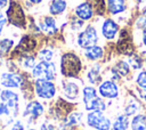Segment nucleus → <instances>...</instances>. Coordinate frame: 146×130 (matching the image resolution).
<instances>
[{
	"instance_id": "f03ea898",
	"label": "nucleus",
	"mask_w": 146,
	"mask_h": 130,
	"mask_svg": "<svg viewBox=\"0 0 146 130\" xmlns=\"http://www.w3.org/2000/svg\"><path fill=\"white\" fill-rule=\"evenodd\" d=\"M82 100L84 108L89 112L91 111H102L104 112L107 107L105 100L98 96L97 90L92 86H86L82 89Z\"/></svg>"
},
{
	"instance_id": "2eb2a0df",
	"label": "nucleus",
	"mask_w": 146,
	"mask_h": 130,
	"mask_svg": "<svg viewBox=\"0 0 146 130\" xmlns=\"http://www.w3.org/2000/svg\"><path fill=\"white\" fill-rule=\"evenodd\" d=\"M100 31H102L103 38L111 41V40H114V38L117 35L120 31V25L117 24L116 21L112 18H105L102 23Z\"/></svg>"
},
{
	"instance_id": "e433bc0d",
	"label": "nucleus",
	"mask_w": 146,
	"mask_h": 130,
	"mask_svg": "<svg viewBox=\"0 0 146 130\" xmlns=\"http://www.w3.org/2000/svg\"><path fill=\"white\" fill-rule=\"evenodd\" d=\"M7 3H8V0H0V11L6 8Z\"/></svg>"
},
{
	"instance_id": "7c9ffc66",
	"label": "nucleus",
	"mask_w": 146,
	"mask_h": 130,
	"mask_svg": "<svg viewBox=\"0 0 146 130\" xmlns=\"http://www.w3.org/2000/svg\"><path fill=\"white\" fill-rule=\"evenodd\" d=\"M136 83L138 88L146 90V71H140L136 78Z\"/></svg>"
},
{
	"instance_id": "5701e85b",
	"label": "nucleus",
	"mask_w": 146,
	"mask_h": 130,
	"mask_svg": "<svg viewBox=\"0 0 146 130\" xmlns=\"http://www.w3.org/2000/svg\"><path fill=\"white\" fill-rule=\"evenodd\" d=\"M130 125V121H129V116L125 115L124 113L122 114H119L114 122L112 123V128L111 130H128Z\"/></svg>"
},
{
	"instance_id": "ea45409f",
	"label": "nucleus",
	"mask_w": 146,
	"mask_h": 130,
	"mask_svg": "<svg viewBox=\"0 0 146 130\" xmlns=\"http://www.w3.org/2000/svg\"><path fill=\"white\" fill-rule=\"evenodd\" d=\"M2 64H3V63H2V57H0V66H1Z\"/></svg>"
},
{
	"instance_id": "f3484780",
	"label": "nucleus",
	"mask_w": 146,
	"mask_h": 130,
	"mask_svg": "<svg viewBox=\"0 0 146 130\" xmlns=\"http://www.w3.org/2000/svg\"><path fill=\"white\" fill-rule=\"evenodd\" d=\"M74 13H75V16L78 18H80L81 21H83V22L92 19V17L95 15V10H94L92 6L90 3H88V2H86V1L81 2L80 5H78L75 7Z\"/></svg>"
},
{
	"instance_id": "79ce46f5",
	"label": "nucleus",
	"mask_w": 146,
	"mask_h": 130,
	"mask_svg": "<svg viewBox=\"0 0 146 130\" xmlns=\"http://www.w3.org/2000/svg\"><path fill=\"white\" fill-rule=\"evenodd\" d=\"M0 86H1V84H0ZM1 91H2V90H1V88H0V94H1Z\"/></svg>"
},
{
	"instance_id": "dca6fc26",
	"label": "nucleus",
	"mask_w": 146,
	"mask_h": 130,
	"mask_svg": "<svg viewBox=\"0 0 146 130\" xmlns=\"http://www.w3.org/2000/svg\"><path fill=\"white\" fill-rule=\"evenodd\" d=\"M62 91L65 98L68 101H74L79 98L80 95V87L76 82L67 79L62 81Z\"/></svg>"
},
{
	"instance_id": "a878e982",
	"label": "nucleus",
	"mask_w": 146,
	"mask_h": 130,
	"mask_svg": "<svg viewBox=\"0 0 146 130\" xmlns=\"http://www.w3.org/2000/svg\"><path fill=\"white\" fill-rule=\"evenodd\" d=\"M139 109H140V104H139L135 98H132V99H130V100L127 103V105L124 106L123 113H124L125 115H128V116H131V115H136V114L139 112Z\"/></svg>"
},
{
	"instance_id": "4468645a",
	"label": "nucleus",
	"mask_w": 146,
	"mask_h": 130,
	"mask_svg": "<svg viewBox=\"0 0 146 130\" xmlns=\"http://www.w3.org/2000/svg\"><path fill=\"white\" fill-rule=\"evenodd\" d=\"M43 105L38 100H30L27 105L25 106V109L23 112V116L27 119L29 122L35 121L43 114Z\"/></svg>"
},
{
	"instance_id": "a19ab883",
	"label": "nucleus",
	"mask_w": 146,
	"mask_h": 130,
	"mask_svg": "<svg viewBox=\"0 0 146 130\" xmlns=\"http://www.w3.org/2000/svg\"><path fill=\"white\" fill-rule=\"evenodd\" d=\"M27 130H36V129H32V128H31V129H27Z\"/></svg>"
},
{
	"instance_id": "423d86ee",
	"label": "nucleus",
	"mask_w": 146,
	"mask_h": 130,
	"mask_svg": "<svg viewBox=\"0 0 146 130\" xmlns=\"http://www.w3.org/2000/svg\"><path fill=\"white\" fill-rule=\"evenodd\" d=\"M87 124L95 130H111L112 122L102 111H91L87 114Z\"/></svg>"
},
{
	"instance_id": "f257e3e1",
	"label": "nucleus",
	"mask_w": 146,
	"mask_h": 130,
	"mask_svg": "<svg viewBox=\"0 0 146 130\" xmlns=\"http://www.w3.org/2000/svg\"><path fill=\"white\" fill-rule=\"evenodd\" d=\"M60 74L67 79H75L82 71V60L73 51H67L62 55L59 63Z\"/></svg>"
},
{
	"instance_id": "2f4dec72",
	"label": "nucleus",
	"mask_w": 146,
	"mask_h": 130,
	"mask_svg": "<svg viewBox=\"0 0 146 130\" xmlns=\"http://www.w3.org/2000/svg\"><path fill=\"white\" fill-rule=\"evenodd\" d=\"M1 116H6V117H11V119H14V117L11 116V112H10L9 107H8L5 103H2V101L0 100V117H1Z\"/></svg>"
},
{
	"instance_id": "ddd939ff",
	"label": "nucleus",
	"mask_w": 146,
	"mask_h": 130,
	"mask_svg": "<svg viewBox=\"0 0 146 130\" xmlns=\"http://www.w3.org/2000/svg\"><path fill=\"white\" fill-rule=\"evenodd\" d=\"M129 74H130L129 63L125 60H117L116 63H114V65L110 70V75H111L110 80L116 82V81H120L122 78L128 76Z\"/></svg>"
},
{
	"instance_id": "c9c22d12",
	"label": "nucleus",
	"mask_w": 146,
	"mask_h": 130,
	"mask_svg": "<svg viewBox=\"0 0 146 130\" xmlns=\"http://www.w3.org/2000/svg\"><path fill=\"white\" fill-rule=\"evenodd\" d=\"M141 41H143V44L146 47V29L141 31Z\"/></svg>"
},
{
	"instance_id": "6ab92c4d",
	"label": "nucleus",
	"mask_w": 146,
	"mask_h": 130,
	"mask_svg": "<svg viewBox=\"0 0 146 130\" xmlns=\"http://www.w3.org/2000/svg\"><path fill=\"white\" fill-rule=\"evenodd\" d=\"M83 56H84L88 60H90V62H99L100 59L104 58L105 51H104L103 47L96 44V46H94V47H90V48H88V49H84Z\"/></svg>"
},
{
	"instance_id": "f8f14e48",
	"label": "nucleus",
	"mask_w": 146,
	"mask_h": 130,
	"mask_svg": "<svg viewBox=\"0 0 146 130\" xmlns=\"http://www.w3.org/2000/svg\"><path fill=\"white\" fill-rule=\"evenodd\" d=\"M98 94L105 99H115L119 97V87L112 80H104L98 86Z\"/></svg>"
},
{
	"instance_id": "7ed1b4c3",
	"label": "nucleus",
	"mask_w": 146,
	"mask_h": 130,
	"mask_svg": "<svg viewBox=\"0 0 146 130\" xmlns=\"http://www.w3.org/2000/svg\"><path fill=\"white\" fill-rule=\"evenodd\" d=\"M6 17L9 24L14 25L15 27L24 29L26 27V17L22 5L15 0H10L9 6L6 10Z\"/></svg>"
},
{
	"instance_id": "412c9836",
	"label": "nucleus",
	"mask_w": 146,
	"mask_h": 130,
	"mask_svg": "<svg viewBox=\"0 0 146 130\" xmlns=\"http://www.w3.org/2000/svg\"><path fill=\"white\" fill-rule=\"evenodd\" d=\"M66 7L67 3L65 0H51L48 7V11L51 16H58L66 10Z\"/></svg>"
},
{
	"instance_id": "20e7f679",
	"label": "nucleus",
	"mask_w": 146,
	"mask_h": 130,
	"mask_svg": "<svg viewBox=\"0 0 146 130\" xmlns=\"http://www.w3.org/2000/svg\"><path fill=\"white\" fill-rule=\"evenodd\" d=\"M31 76L35 80L43 79L54 81L57 76L56 64L54 62H39L31 71Z\"/></svg>"
},
{
	"instance_id": "6e6552de",
	"label": "nucleus",
	"mask_w": 146,
	"mask_h": 130,
	"mask_svg": "<svg viewBox=\"0 0 146 130\" xmlns=\"http://www.w3.org/2000/svg\"><path fill=\"white\" fill-rule=\"evenodd\" d=\"M56 86L52 81L38 79L34 81V92L35 95L44 100H50L56 96Z\"/></svg>"
},
{
	"instance_id": "1a4fd4ad",
	"label": "nucleus",
	"mask_w": 146,
	"mask_h": 130,
	"mask_svg": "<svg viewBox=\"0 0 146 130\" xmlns=\"http://www.w3.org/2000/svg\"><path fill=\"white\" fill-rule=\"evenodd\" d=\"M0 100L2 103H5L9 107V109L11 112V116L16 117L18 112H19V97H18V94L13 91V90H9V89L2 90L1 94H0Z\"/></svg>"
},
{
	"instance_id": "0eeeda50",
	"label": "nucleus",
	"mask_w": 146,
	"mask_h": 130,
	"mask_svg": "<svg viewBox=\"0 0 146 130\" xmlns=\"http://www.w3.org/2000/svg\"><path fill=\"white\" fill-rule=\"evenodd\" d=\"M38 46V41L34 36V34H24L19 42L16 44V47L14 48V50L11 51V59L21 56V55H26V54H31L32 51L35 50Z\"/></svg>"
},
{
	"instance_id": "72a5a7b5",
	"label": "nucleus",
	"mask_w": 146,
	"mask_h": 130,
	"mask_svg": "<svg viewBox=\"0 0 146 130\" xmlns=\"http://www.w3.org/2000/svg\"><path fill=\"white\" fill-rule=\"evenodd\" d=\"M10 130H25V127H24V123L19 120L15 121L10 128Z\"/></svg>"
},
{
	"instance_id": "4c0bfd02",
	"label": "nucleus",
	"mask_w": 146,
	"mask_h": 130,
	"mask_svg": "<svg viewBox=\"0 0 146 130\" xmlns=\"http://www.w3.org/2000/svg\"><path fill=\"white\" fill-rule=\"evenodd\" d=\"M32 5H39V3H41L42 2V0H29Z\"/></svg>"
},
{
	"instance_id": "b1692460",
	"label": "nucleus",
	"mask_w": 146,
	"mask_h": 130,
	"mask_svg": "<svg viewBox=\"0 0 146 130\" xmlns=\"http://www.w3.org/2000/svg\"><path fill=\"white\" fill-rule=\"evenodd\" d=\"M82 113L81 112H72L67 115V117L63 121V127H66V128H74V127H78L81 121H82Z\"/></svg>"
},
{
	"instance_id": "473e14b6",
	"label": "nucleus",
	"mask_w": 146,
	"mask_h": 130,
	"mask_svg": "<svg viewBox=\"0 0 146 130\" xmlns=\"http://www.w3.org/2000/svg\"><path fill=\"white\" fill-rule=\"evenodd\" d=\"M40 130H57L56 125L48 122V121H44L40 124Z\"/></svg>"
},
{
	"instance_id": "4be33fe9",
	"label": "nucleus",
	"mask_w": 146,
	"mask_h": 130,
	"mask_svg": "<svg viewBox=\"0 0 146 130\" xmlns=\"http://www.w3.org/2000/svg\"><path fill=\"white\" fill-rule=\"evenodd\" d=\"M107 10L112 15H119L125 10V0H107Z\"/></svg>"
},
{
	"instance_id": "58836bf2",
	"label": "nucleus",
	"mask_w": 146,
	"mask_h": 130,
	"mask_svg": "<svg viewBox=\"0 0 146 130\" xmlns=\"http://www.w3.org/2000/svg\"><path fill=\"white\" fill-rule=\"evenodd\" d=\"M146 0H136V2H138V3H143V2H145Z\"/></svg>"
},
{
	"instance_id": "393cba45",
	"label": "nucleus",
	"mask_w": 146,
	"mask_h": 130,
	"mask_svg": "<svg viewBox=\"0 0 146 130\" xmlns=\"http://www.w3.org/2000/svg\"><path fill=\"white\" fill-rule=\"evenodd\" d=\"M130 128L131 130H146V114L139 113L133 115L130 121Z\"/></svg>"
},
{
	"instance_id": "c85d7f7f",
	"label": "nucleus",
	"mask_w": 146,
	"mask_h": 130,
	"mask_svg": "<svg viewBox=\"0 0 146 130\" xmlns=\"http://www.w3.org/2000/svg\"><path fill=\"white\" fill-rule=\"evenodd\" d=\"M86 2L90 3L94 8V10H96L97 15L103 16L105 14V0H84Z\"/></svg>"
},
{
	"instance_id": "9b49d317",
	"label": "nucleus",
	"mask_w": 146,
	"mask_h": 130,
	"mask_svg": "<svg viewBox=\"0 0 146 130\" xmlns=\"http://www.w3.org/2000/svg\"><path fill=\"white\" fill-rule=\"evenodd\" d=\"M38 27L40 30V32L44 33L46 35L48 36H52V35H56L59 31L58 26H57V22L56 19L48 15V16H42L39 21H38Z\"/></svg>"
},
{
	"instance_id": "9d476101",
	"label": "nucleus",
	"mask_w": 146,
	"mask_h": 130,
	"mask_svg": "<svg viewBox=\"0 0 146 130\" xmlns=\"http://www.w3.org/2000/svg\"><path fill=\"white\" fill-rule=\"evenodd\" d=\"M25 78L18 72H3L0 75V84L6 89L21 88Z\"/></svg>"
},
{
	"instance_id": "bb28decb",
	"label": "nucleus",
	"mask_w": 146,
	"mask_h": 130,
	"mask_svg": "<svg viewBox=\"0 0 146 130\" xmlns=\"http://www.w3.org/2000/svg\"><path fill=\"white\" fill-rule=\"evenodd\" d=\"M128 63H129L130 67H132L133 70H140L144 64V59L140 55L133 52L132 55L128 56Z\"/></svg>"
},
{
	"instance_id": "f704fd0d",
	"label": "nucleus",
	"mask_w": 146,
	"mask_h": 130,
	"mask_svg": "<svg viewBox=\"0 0 146 130\" xmlns=\"http://www.w3.org/2000/svg\"><path fill=\"white\" fill-rule=\"evenodd\" d=\"M6 24H7V17L0 11V35L2 34V31H3Z\"/></svg>"
},
{
	"instance_id": "a211bd4d",
	"label": "nucleus",
	"mask_w": 146,
	"mask_h": 130,
	"mask_svg": "<svg viewBox=\"0 0 146 130\" xmlns=\"http://www.w3.org/2000/svg\"><path fill=\"white\" fill-rule=\"evenodd\" d=\"M87 80L89 81V83L91 84H100L104 80H103V75H102V66L99 63H95L87 72L86 74Z\"/></svg>"
},
{
	"instance_id": "aec40b11",
	"label": "nucleus",
	"mask_w": 146,
	"mask_h": 130,
	"mask_svg": "<svg viewBox=\"0 0 146 130\" xmlns=\"http://www.w3.org/2000/svg\"><path fill=\"white\" fill-rule=\"evenodd\" d=\"M35 58L36 56H33L32 54H26V55H21V56L15 57V59L17 60V64H19L22 68L24 70H32L36 64Z\"/></svg>"
},
{
	"instance_id": "cd10ccee",
	"label": "nucleus",
	"mask_w": 146,
	"mask_h": 130,
	"mask_svg": "<svg viewBox=\"0 0 146 130\" xmlns=\"http://www.w3.org/2000/svg\"><path fill=\"white\" fill-rule=\"evenodd\" d=\"M54 56H55L54 50L49 48H42L36 54V57L40 59V62H52Z\"/></svg>"
},
{
	"instance_id": "c756f323",
	"label": "nucleus",
	"mask_w": 146,
	"mask_h": 130,
	"mask_svg": "<svg viewBox=\"0 0 146 130\" xmlns=\"http://www.w3.org/2000/svg\"><path fill=\"white\" fill-rule=\"evenodd\" d=\"M83 25H84V22L81 21L80 18H78L76 16L72 17V18L70 19V22H68V26H70V29L73 30V31H79V30H81V29L83 27Z\"/></svg>"
},
{
	"instance_id": "39448f33",
	"label": "nucleus",
	"mask_w": 146,
	"mask_h": 130,
	"mask_svg": "<svg viewBox=\"0 0 146 130\" xmlns=\"http://www.w3.org/2000/svg\"><path fill=\"white\" fill-rule=\"evenodd\" d=\"M98 32L94 25H87L76 36V43L83 50L96 46L98 43Z\"/></svg>"
}]
</instances>
